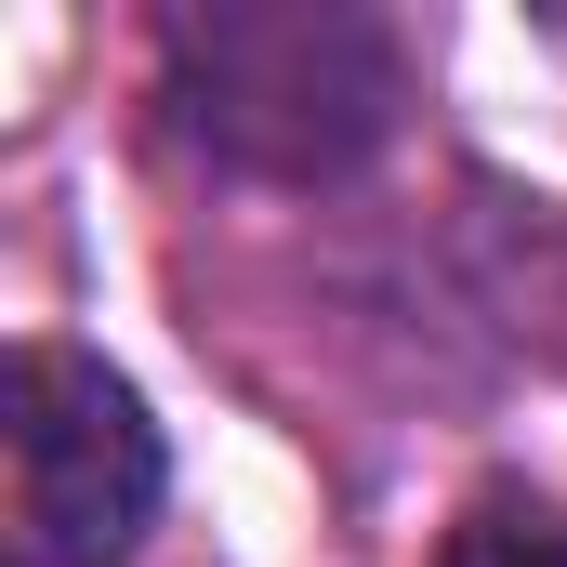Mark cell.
Instances as JSON below:
<instances>
[{
  "instance_id": "cell-1",
  "label": "cell",
  "mask_w": 567,
  "mask_h": 567,
  "mask_svg": "<svg viewBox=\"0 0 567 567\" xmlns=\"http://www.w3.org/2000/svg\"><path fill=\"white\" fill-rule=\"evenodd\" d=\"M158 80L172 120L251 185H343L410 106V53L357 0H172Z\"/></svg>"
},
{
  "instance_id": "cell-2",
  "label": "cell",
  "mask_w": 567,
  "mask_h": 567,
  "mask_svg": "<svg viewBox=\"0 0 567 567\" xmlns=\"http://www.w3.org/2000/svg\"><path fill=\"white\" fill-rule=\"evenodd\" d=\"M0 462H13V567H120L172 488L145 396L80 343H13Z\"/></svg>"
},
{
  "instance_id": "cell-3",
  "label": "cell",
  "mask_w": 567,
  "mask_h": 567,
  "mask_svg": "<svg viewBox=\"0 0 567 567\" xmlns=\"http://www.w3.org/2000/svg\"><path fill=\"white\" fill-rule=\"evenodd\" d=\"M435 567H567V502H542V488H475L462 515H449V542H435Z\"/></svg>"
}]
</instances>
